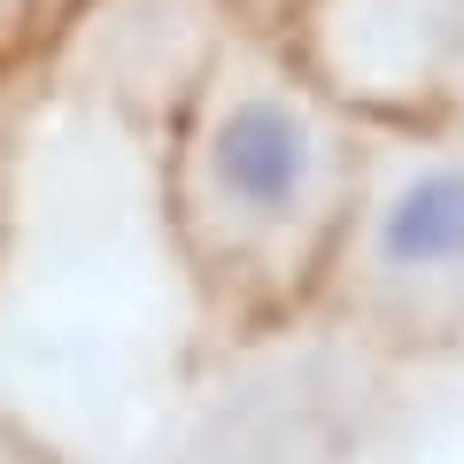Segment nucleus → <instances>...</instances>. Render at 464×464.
I'll use <instances>...</instances> for the list:
<instances>
[{
	"label": "nucleus",
	"instance_id": "1",
	"mask_svg": "<svg viewBox=\"0 0 464 464\" xmlns=\"http://www.w3.org/2000/svg\"><path fill=\"white\" fill-rule=\"evenodd\" d=\"M209 179L240 209H264V217L295 209V194L310 186V132H302V116L279 109V101L232 109L209 140Z\"/></svg>",
	"mask_w": 464,
	"mask_h": 464
},
{
	"label": "nucleus",
	"instance_id": "2",
	"mask_svg": "<svg viewBox=\"0 0 464 464\" xmlns=\"http://www.w3.org/2000/svg\"><path fill=\"white\" fill-rule=\"evenodd\" d=\"M380 256L395 271L464 264V170H426L418 186H402V201L380 217Z\"/></svg>",
	"mask_w": 464,
	"mask_h": 464
}]
</instances>
